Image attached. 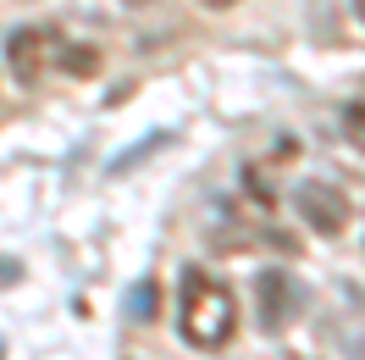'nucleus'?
<instances>
[{
  "label": "nucleus",
  "mask_w": 365,
  "mask_h": 360,
  "mask_svg": "<svg viewBox=\"0 0 365 360\" xmlns=\"http://www.w3.org/2000/svg\"><path fill=\"white\" fill-rule=\"evenodd\" d=\"M255 294H260V327H266V333H272V327H282V321H288V311H294V283H288V271H282V266L260 271Z\"/></svg>",
  "instance_id": "20e7f679"
},
{
  "label": "nucleus",
  "mask_w": 365,
  "mask_h": 360,
  "mask_svg": "<svg viewBox=\"0 0 365 360\" xmlns=\"http://www.w3.org/2000/svg\"><path fill=\"white\" fill-rule=\"evenodd\" d=\"M354 11H360V23H365V0H354Z\"/></svg>",
  "instance_id": "6e6552de"
},
{
  "label": "nucleus",
  "mask_w": 365,
  "mask_h": 360,
  "mask_svg": "<svg viewBox=\"0 0 365 360\" xmlns=\"http://www.w3.org/2000/svg\"><path fill=\"white\" fill-rule=\"evenodd\" d=\"M61 61V39L50 34V28L28 23L17 28L11 39H6V67H11V78L23 84V89H34V84H45V72Z\"/></svg>",
  "instance_id": "7ed1b4c3"
},
{
  "label": "nucleus",
  "mask_w": 365,
  "mask_h": 360,
  "mask_svg": "<svg viewBox=\"0 0 365 360\" xmlns=\"http://www.w3.org/2000/svg\"><path fill=\"white\" fill-rule=\"evenodd\" d=\"M294 211H299V222L310 227V233H321V239H338L343 227L354 222V205H349V194H343L338 183H327V178L299 183Z\"/></svg>",
  "instance_id": "f03ea898"
},
{
  "label": "nucleus",
  "mask_w": 365,
  "mask_h": 360,
  "mask_svg": "<svg viewBox=\"0 0 365 360\" xmlns=\"http://www.w3.org/2000/svg\"><path fill=\"white\" fill-rule=\"evenodd\" d=\"M128 6H150V0H128Z\"/></svg>",
  "instance_id": "1a4fd4ad"
},
{
  "label": "nucleus",
  "mask_w": 365,
  "mask_h": 360,
  "mask_svg": "<svg viewBox=\"0 0 365 360\" xmlns=\"http://www.w3.org/2000/svg\"><path fill=\"white\" fill-rule=\"evenodd\" d=\"M343 122H349V139H354V144H365V111H360V106H349V116H343Z\"/></svg>",
  "instance_id": "423d86ee"
},
{
  "label": "nucleus",
  "mask_w": 365,
  "mask_h": 360,
  "mask_svg": "<svg viewBox=\"0 0 365 360\" xmlns=\"http://www.w3.org/2000/svg\"><path fill=\"white\" fill-rule=\"evenodd\" d=\"M200 6H210V11H227V6H238V0H200Z\"/></svg>",
  "instance_id": "0eeeda50"
},
{
  "label": "nucleus",
  "mask_w": 365,
  "mask_h": 360,
  "mask_svg": "<svg viewBox=\"0 0 365 360\" xmlns=\"http://www.w3.org/2000/svg\"><path fill=\"white\" fill-rule=\"evenodd\" d=\"M178 333L194 349H227L238 333V299L222 277H210L205 266H188L178 283Z\"/></svg>",
  "instance_id": "f257e3e1"
},
{
  "label": "nucleus",
  "mask_w": 365,
  "mask_h": 360,
  "mask_svg": "<svg viewBox=\"0 0 365 360\" xmlns=\"http://www.w3.org/2000/svg\"><path fill=\"white\" fill-rule=\"evenodd\" d=\"M61 61H67L72 72H94V67H100V50H67V45H61Z\"/></svg>",
  "instance_id": "39448f33"
}]
</instances>
